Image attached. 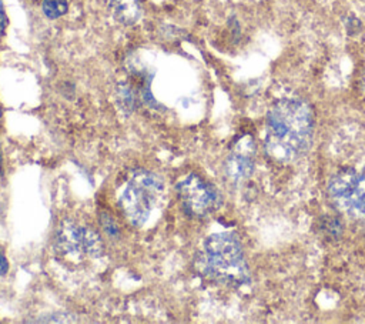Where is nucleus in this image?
Listing matches in <instances>:
<instances>
[{
    "mask_svg": "<svg viewBox=\"0 0 365 324\" xmlns=\"http://www.w3.org/2000/svg\"><path fill=\"white\" fill-rule=\"evenodd\" d=\"M312 133L314 113L307 101L278 100L267 116L265 153L277 163H291L308 150Z\"/></svg>",
    "mask_w": 365,
    "mask_h": 324,
    "instance_id": "1",
    "label": "nucleus"
},
{
    "mask_svg": "<svg viewBox=\"0 0 365 324\" xmlns=\"http://www.w3.org/2000/svg\"><path fill=\"white\" fill-rule=\"evenodd\" d=\"M200 270L208 278L240 287L250 283V271L238 238L231 233H215L204 241L200 254Z\"/></svg>",
    "mask_w": 365,
    "mask_h": 324,
    "instance_id": "2",
    "label": "nucleus"
},
{
    "mask_svg": "<svg viewBox=\"0 0 365 324\" xmlns=\"http://www.w3.org/2000/svg\"><path fill=\"white\" fill-rule=\"evenodd\" d=\"M165 193L163 180L144 168L135 170L118 198L123 214L134 226H143L148 221Z\"/></svg>",
    "mask_w": 365,
    "mask_h": 324,
    "instance_id": "3",
    "label": "nucleus"
},
{
    "mask_svg": "<svg viewBox=\"0 0 365 324\" xmlns=\"http://www.w3.org/2000/svg\"><path fill=\"white\" fill-rule=\"evenodd\" d=\"M177 193L184 211L197 218L207 217L221 203L215 187L195 173L188 174L177 184Z\"/></svg>",
    "mask_w": 365,
    "mask_h": 324,
    "instance_id": "4",
    "label": "nucleus"
},
{
    "mask_svg": "<svg viewBox=\"0 0 365 324\" xmlns=\"http://www.w3.org/2000/svg\"><path fill=\"white\" fill-rule=\"evenodd\" d=\"M254 154L255 146L252 138L250 136L241 137L224 161L227 178H230L232 183L245 181L252 174Z\"/></svg>",
    "mask_w": 365,
    "mask_h": 324,
    "instance_id": "5",
    "label": "nucleus"
},
{
    "mask_svg": "<svg viewBox=\"0 0 365 324\" xmlns=\"http://www.w3.org/2000/svg\"><path fill=\"white\" fill-rule=\"evenodd\" d=\"M84 231L86 227H80L71 220H63L56 233V250L67 257L84 255Z\"/></svg>",
    "mask_w": 365,
    "mask_h": 324,
    "instance_id": "6",
    "label": "nucleus"
},
{
    "mask_svg": "<svg viewBox=\"0 0 365 324\" xmlns=\"http://www.w3.org/2000/svg\"><path fill=\"white\" fill-rule=\"evenodd\" d=\"M356 181V171L352 168H342L336 174H334L328 184V193L334 204L345 211L349 213L354 190Z\"/></svg>",
    "mask_w": 365,
    "mask_h": 324,
    "instance_id": "7",
    "label": "nucleus"
},
{
    "mask_svg": "<svg viewBox=\"0 0 365 324\" xmlns=\"http://www.w3.org/2000/svg\"><path fill=\"white\" fill-rule=\"evenodd\" d=\"M111 9L115 19L123 24H134L140 19L137 0H111Z\"/></svg>",
    "mask_w": 365,
    "mask_h": 324,
    "instance_id": "8",
    "label": "nucleus"
},
{
    "mask_svg": "<svg viewBox=\"0 0 365 324\" xmlns=\"http://www.w3.org/2000/svg\"><path fill=\"white\" fill-rule=\"evenodd\" d=\"M348 214L365 221V166L359 173L356 171L355 190H354L352 204Z\"/></svg>",
    "mask_w": 365,
    "mask_h": 324,
    "instance_id": "9",
    "label": "nucleus"
},
{
    "mask_svg": "<svg viewBox=\"0 0 365 324\" xmlns=\"http://www.w3.org/2000/svg\"><path fill=\"white\" fill-rule=\"evenodd\" d=\"M41 9L47 19L54 20L67 13L68 3L67 0H44L41 4Z\"/></svg>",
    "mask_w": 365,
    "mask_h": 324,
    "instance_id": "10",
    "label": "nucleus"
},
{
    "mask_svg": "<svg viewBox=\"0 0 365 324\" xmlns=\"http://www.w3.org/2000/svg\"><path fill=\"white\" fill-rule=\"evenodd\" d=\"M100 223H101V227L104 228L106 234H108L110 237H118L120 228H118L117 223L114 221V218H113L110 214L101 213V216H100Z\"/></svg>",
    "mask_w": 365,
    "mask_h": 324,
    "instance_id": "11",
    "label": "nucleus"
},
{
    "mask_svg": "<svg viewBox=\"0 0 365 324\" xmlns=\"http://www.w3.org/2000/svg\"><path fill=\"white\" fill-rule=\"evenodd\" d=\"M118 94H120L121 104L124 107H127L128 110H133L134 104H135V97H134V93H133L131 87L125 86V84H121L120 88H118Z\"/></svg>",
    "mask_w": 365,
    "mask_h": 324,
    "instance_id": "12",
    "label": "nucleus"
},
{
    "mask_svg": "<svg viewBox=\"0 0 365 324\" xmlns=\"http://www.w3.org/2000/svg\"><path fill=\"white\" fill-rule=\"evenodd\" d=\"M6 27H7V14L3 6V1L0 0V37L4 36L6 33Z\"/></svg>",
    "mask_w": 365,
    "mask_h": 324,
    "instance_id": "13",
    "label": "nucleus"
},
{
    "mask_svg": "<svg viewBox=\"0 0 365 324\" xmlns=\"http://www.w3.org/2000/svg\"><path fill=\"white\" fill-rule=\"evenodd\" d=\"M7 271H9V261H7L4 248L0 245V277L6 275Z\"/></svg>",
    "mask_w": 365,
    "mask_h": 324,
    "instance_id": "14",
    "label": "nucleus"
},
{
    "mask_svg": "<svg viewBox=\"0 0 365 324\" xmlns=\"http://www.w3.org/2000/svg\"><path fill=\"white\" fill-rule=\"evenodd\" d=\"M1 168H3V158H1V153H0V176H1Z\"/></svg>",
    "mask_w": 365,
    "mask_h": 324,
    "instance_id": "15",
    "label": "nucleus"
},
{
    "mask_svg": "<svg viewBox=\"0 0 365 324\" xmlns=\"http://www.w3.org/2000/svg\"><path fill=\"white\" fill-rule=\"evenodd\" d=\"M361 3H362V6H364V9H365V0H359Z\"/></svg>",
    "mask_w": 365,
    "mask_h": 324,
    "instance_id": "16",
    "label": "nucleus"
},
{
    "mask_svg": "<svg viewBox=\"0 0 365 324\" xmlns=\"http://www.w3.org/2000/svg\"><path fill=\"white\" fill-rule=\"evenodd\" d=\"M364 91H365V77H364Z\"/></svg>",
    "mask_w": 365,
    "mask_h": 324,
    "instance_id": "17",
    "label": "nucleus"
},
{
    "mask_svg": "<svg viewBox=\"0 0 365 324\" xmlns=\"http://www.w3.org/2000/svg\"><path fill=\"white\" fill-rule=\"evenodd\" d=\"M0 117H1V108H0Z\"/></svg>",
    "mask_w": 365,
    "mask_h": 324,
    "instance_id": "18",
    "label": "nucleus"
}]
</instances>
